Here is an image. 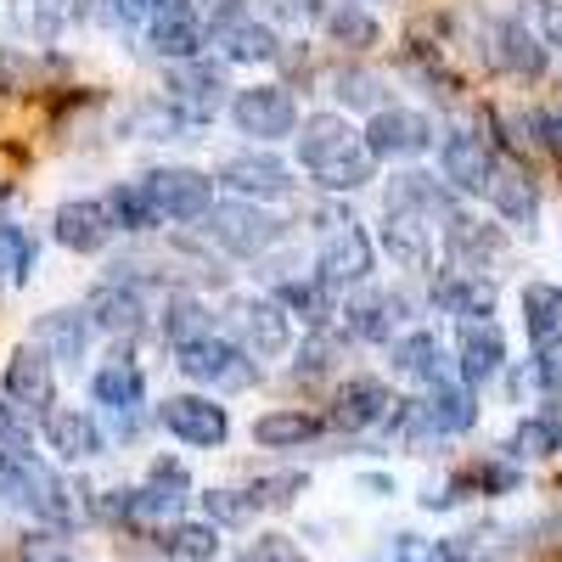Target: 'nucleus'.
I'll list each match as a JSON object with an SVG mask.
<instances>
[{
	"instance_id": "8",
	"label": "nucleus",
	"mask_w": 562,
	"mask_h": 562,
	"mask_svg": "<svg viewBox=\"0 0 562 562\" xmlns=\"http://www.w3.org/2000/svg\"><path fill=\"white\" fill-rule=\"evenodd\" d=\"M366 153L371 158H422L439 140V130H434V119L428 113H416V108H383V113H371V124H366Z\"/></svg>"
},
{
	"instance_id": "21",
	"label": "nucleus",
	"mask_w": 562,
	"mask_h": 562,
	"mask_svg": "<svg viewBox=\"0 0 562 562\" xmlns=\"http://www.w3.org/2000/svg\"><path fill=\"white\" fill-rule=\"evenodd\" d=\"M52 231H57V243H63L68 254H102V248L113 243L119 225H113V214H108L102 198H79V203H63V209H57Z\"/></svg>"
},
{
	"instance_id": "47",
	"label": "nucleus",
	"mask_w": 562,
	"mask_h": 562,
	"mask_svg": "<svg viewBox=\"0 0 562 562\" xmlns=\"http://www.w3.org/2000/svg\"><path fill=\"white\" fill-rule=\"evenodd\" d=\"M0 265H7L12 281H29L34 276V243H29V231L12 225V220H0Z\"/></svg>"
},
{
	"instance_id": "52",
	"label": "nucleus",
	"mask_w": 562,
	"mask_h": 562,
	"mask_svg": "<svg viewBox=\"0 0 562 562\" xmlns=\"http://www.w3.org/2000/svg\"><path fill=\"white\" fill-rule=\"evenodd\" d=\"M535 378H540V394L546 400H562V344L535 349Z\"/></svg>"
},
{
	"instance_id": "2",
	"label": "nucleus",
	"mask_w": 562,
	"mask_h": 562,
	"mask_svg": "<svg viewBox=\"0 0 562 562\" xmlns=\"http://www.w3.org/2000/svg\"><path fill=\"white\" fill-rule=\"evenodd\" d=\"M203 231H209L214 248L237 254V259H259V254H270V248L281 243V220L265 214L259 203H243V198L214 203L209 220H203Z\"/></svg>"
},
{
	"instance_id": "26",
	"label": "nucleus",
	"mask_w": 562,
	"mask_h": 562,
	"mask_svg": "<svg viewBox=\"0 0 562 562\" xmlns=\"http://www.w3.org/2000/svg\"><path fill=\"white\" fill-rule=\"evenodd\" d=\"M85 12H90V0H12V29L45 45V40L68 34L74 23H85Z\"/></svg>"
},
{
	"instance_id": "35",
	"label": "nucleus",
	"mask_w": 562,
	"mask_h": 562,
	"mask_svg": "<svg viewBox=\"0 0 562 562\" xmlns=\"http://www.w3.org/2000/svg\"><path fill=\"white\" fill-rule=\"evenodd\" d=\"M281 310H288L293 321H304L310 333H321L326 321H333V299H326V281L321 276H288V281H276V293H270Z\"/></svg>"
},
{
	"instance_id": "16",
	"label": "nucleus",
	"mask_w": 562,
	"mask_h": 562,
	"mask_svg": "<svg viewBox=\"0 0 562 562\" xmlns=\"http://www.w3.org/2000/svg\"><path fill=\"white\" fill-rule=\"evenodd\" d=\"M225 192H237L243 203H265V198H288L293 192V169L281 164L276 153H237L225 158L220 175H214Z\"/></svg>"
},
{
	"instance_id": "56",
	"label": "nucleus",
	"mask_w": 562,
	"mask_h": 562,
	"mask_svg": "<svg viewBox=\"0 0 562 562\" xmlns=\"http://www.w3.org/2000/svg\"><path fill=\"white\" fill-rule=\"evenodd\" d=\"M0 450H29V439H23V428H18V411L0 400Z\"/></svg>"
},
{
	"instance_id": "23",
	"label": "nucleus",
	"mask_w": 562,
	"mask_h": 562,
	"mask_svg": "<svg viewBox=\"0 0 562 562\" xmlns=\"http://www.w3.org/2000/svg\"><path fill=\"white\" fill-rule=\"evenodd\" d=\"M394 411V394L378 383V378H349L344 389H338V400H333V428H344V434H366V428H383V416Z\"/></svg>"
},
{
	"instance_id": "58",
	"label": "nucleus",
	"mask_w": 562,
	"mask_h": 562,
	"mask_svg": "<svg viewBox=\"0 0 562 562\" xmlns=\"http://www.w3.org/2000/svg\"><path fill=\"white\" fill-rule=\"evenodd\" d=\"M276 12H281V18H299V23L326 18V12H321V0H276Z\"/></svg>"
},
{
	"instance_id": "31",
	"label": "nucleus",
	"mask_w": 562,
	"mask_h": 562,
	"mask_svg": "<svg viewBox=\"0 0 562 562\" xmlns=\"http://www.w3.org/2000/svg\"><path fill=\"white\" fill-rule=\"evenodd\" d=\"M186 490H192L186 467L169 461V456H158V461H153V473H147V484L135 490V518H169V512H180Z\"/></svg>"
},
{
	"instance_id": "13",
	"label": "nucleus",
	"mask_w": 562,
	"mask_h": 562,
	"mask_svg": "<svg viewBox=\"0 0 562 562\" xmlns=\"http://www.w3.org/2000/svg\"><path fill=\"white\" fill-rule=\"evenodd\" d=\"M203 45H209V23L198 18L192 0H169V7L147 23V52L158 63H198L203 57Z\"/></svg>"
},
{
	"instance_id": "41",
	"label": "nucleus",
	"mask_w": 562,
	"mask_h": 562,
	"mask_svg": "<svg viewBox=\"0 0 562 562\" xmlns=\"http://www.w3.org/2000/svg\"><path fill=\"white\" fill-rule=\"evenodd\" d=\"M344 333H333V326H321V333H310L304 338V349H299V360H293V378L299 383H315V378H326V371H338V360H344Z\"/></svg>"
},
{
	"instance_id": "59",
	"label": "nucleus",
	"mask_w": 562,
	"mask_h": 562,
	"mask_svg": "<svg viewBox=\"0 0 562 562\" xmlns=\"http://www.w3.org/2000/svg\"><path fill=\"white\" fill-rule=\"evenodd\" d=\"M344 7H360L366 12V7H400V0H344Z\"/></svg>"
},
{
	"instance_id": "3",
	"label": "nucleus",
	"mask_w": 562,
	"mask_h": 562,
	"mask_svg": "<svg viewBox=\"0 0 562 562\" xmlns=\"http://www.w3.org/2000/svg\"><path fill=\"white\" fill-rule=\"evenodd\" d=\"M371 259H378V248H371V237L360 231V220H349V214L326 220L321 254H315V276L326 281V288H360V281L371 276Z\"/></svg>"
},
{
	"instance_id": "27",
	"label": "nucleus",
	"mask_w": 562,
	"mask_h": 562,
	"mask_svg": "<svg viewBox=\"0 0 562 562\" xmlns=\"http://www.w3.org/2000/svg\"><path fill=\"white\" fill-rule=\"evenodd\" d=\"M490 209L506 220V225H535L540 220V186L529 180V169H518V164H501L495 169V180H490Z\"/></svg>"
},
{
	"instance_id": "30",
	"label": "nucleus",
	"mask_w": 562,
	"mask_h": 562,
	"mask_svg": "<svg viewBox=\"0 0 562 562\" xmlns=\"http://www.w3.org/2000/svg\"><path fill=\"white\" fill-rule=\"evenodd\" d=\"M85 344H90V321L85 310H52V315H40L34 321V349L45 360H85Z\"/></svg>"
},
{
	"instance_id": "45",
	"label": "nucleus",
	"mask_w": 562,
	"mask_h": 562,
	"mask_svg": "<svg viewBox=\"0 0 562 562\" xmlns=\"http://www.w3.org/2000/svg\"><path fill=\"white\" fill-rule=\"evenodd\" d=\"M333 97H338L344 108H371V113H383V79L366 74V68H338V74H333Z\"/></svg>"
},
{
	"instance_id": "55",
	"label": "nucleus",
	"mask_w": 562,
	"mask_h": 562,
	"mask_svg": "<svg viewBox=\"0 0 562 562\" xmlns=\"http://www.w3.org/2000/svg\"><path fill=\"white\" fill-rule=\"evenodd\" d=\"M540 40H546V52H562V0L540 7Z\"/></svg>"
},
{
	"instance_id": "22",
	"label": "nucleus",
	"mask_w": 562,
	"mask_h": 562,
	"mask_svg": "<svg viewBox=\"0 0 562 562\" xmlns=\"http://www.w3.org/2000/svg\"><path fill=\"white\" fill-rule=\"evenodd\" d=\"M293 140H299V164L315 175V169H326L333 158H344L349 147H360V130L344 113H310Z\"/></svg>"
},
{
	"instance_id": "6",
	"label": "nucleus",
	"mask_w": 562,
	"mask_h": 562,
	"mask_svg": "<svg viewBox=\"0 0 562 562\" xmlns=\"http://www.w3.org/2000/svg\"><path fill=\"white\" fill-rule=\"evenodd\" d=\"M225 321H231V338H237L254 360L288 355V344H293V315L276 299H231Z\"/></svg>"
},
{
	"instance_id": "42",
	"label": "nucleus",
	"mask_w": 562,
	"mask_h": 562,
	"mask_svg": "<svg viewBox=\"0 0 562 562\" xmlns=\"http://www.w3.org/2000/svg\"><path fill=\"white\" fill-rule=\"evenodd\" d=\"M371 175H378V158H371L366 140H360V147H349L344 158H333L326 169H315V186H326V192H360Z\"/></svg>"
},
{
	"instance_id": "34",
	"label": "nucleus",
	"mask_w": 562,
	"mask_h": 562,
	"mask_svg": "<svg viewBox=\"0 0 562 562\" xmlns=\"http://www.w3.org/2000/svg\"><path fill=\"white\" fill-rule=\"evenodd\" d=\"M389 360H394L400 378H416L422 389L439 383V378H450V371H445V349H439L434 333H405V338H394V344H389Z\"/></svg>"
},
{
	"instance_id": "15",
	"label": "nucleus",
	"mask_w": 562,
	"mask_h": 562,
	"mask_svg": "<svg viewBox=\"0 0 562 562\" xmlns=\"http://www.w3.org/2000/svg\"><path fill=\"white\" fill-rule=\"evenodd\" d=\"M7 405L18 416H34V422H45L52 405H57V371H52V360H45L34 344H23L7 360Z\"/></svg>"
},
{
	"instance_id": "10",
	"label": "nucleus",
	"mask_w": 562,
	"mask_h": 562,
	"mask_svg": "<svg viewBox=\"0 0 562 562\" xmlns=\"http://www.w3.org/2000/svg\"><path fill=\"white\" fill-rule=\"evenodd\" d=\"M158 422L180 439V445H192V450H220L231 439V416L225 405H214L209 394H169L158 405Z\"/></svg>"
},
{
	"instance_id": "53",
	"label": "nucleus",
	"mask_w": 562,
	"mask_h": 562,
	"mask_svg": "<svg viewBox=\"0 0 562 562\" xmlns=\"http://www.w3.org/2000/svg\"><path fill=\"white\" fill-rule=\"evenodd\" d=\"M164 7H169V0H108L113 23H124V29H135V23H153Z\"/></svg>"
},
{
	"instance_id": "14",
	"label": "nucleus",
	"mask_w": 562,
	"mask_h": 562,
	"mask_svg": "<svg viewBox=\"0 0 562 562\" xmlns=\"http://www.w3.org/2000/svg\"><path fill=\"white\" fill-rule=\"evenodd\" d=\"M484 57H490V68H501L512 79H540L546 63H551L546 40L529 23H518V18H501V23L484 29Z\"/></svg>"
},
{
	"instance_id": "12",
	"label": "nucleus",
	"mask_w": 562,
	"mask_h": 562,
	"mask_svg": "<svg viewBox=\"0 0 562 562\" xmlns=\"http://www.w3.org/2000/svg\"><path fill=\"white\" fill-rule=\"evenodd\" d=\"M225 74L214 68V63H175L169 74H164V102L169 108H180L186 119H192V124H209L220 108H225Z\"/></svg>"
},
{
	"instance_id": "49",
	"label": "nucleus",
	"mask_w": 562,
	"mask_h": 562,
	"mask_svg": "<svg viewBox=\"0 0 562 562\" xmlns=\"http://www.w3.org/2000/svg\"><path fill=\"white\" fill-rule=\"evenodd\" d=\"M293 495H304V473H270V479H254V490H248L254 512L259 506H293Z\"/></svg>"
},
{
	"instance_id": "57",
	"label": "nucleus",
	"mask_w": 562,
	"mask_h": 562,
	"mask_svg": "<svg viewBox=\"0 0 562 562\" xmlns=\"http://www.w3.org/2000/svg\"><path fill=\"white\" fill-rule=\"evenodd\" d=\"M535 124H540V147L562 153V113H535Z\"/></svg>"
},
{
	"instance_id": "39",
	"label": "nucleus",
	"mask_w": 562,
	"mask_h": 562,
	"mask_svg": "<svg viewBox=\"0 0 562 562\" xmlns=\"http://www.w3.org/2000/svg\"><path fill=\"white\" fill-rule=\"evenodd\" d=\"M326 34H333V45H344V52H371V45L383 40V29H378V18L371 12H360V7H326Z\"/></svg>"
},
{
	"instance_id": "50",
	"label": "nucleus",
	"mask_w": 562,
	"mask_h": 562,
	"mask_svg": "<svg viewBox=\"0 0 562 562\" xmlns=\"http://www.w3.org/2000/svg\"><path fill=\"white\" fill-rule=\"evenodd\" d=\"M18 562H90L74 540H57V535H29L18 546Z\"/></svg>"
},
{
	"instance_id": "7",
	"label": "nucleus",
	"mask_w": 562,
	"mask_h": 562,
	"mask_svg": "<svg viewBox=\"0 0 562 562\" xmlns=\"http://www.w3.org/2000/svg\"><path fill=\"white\" fill-rule=\"evenodd\" d=\"M473 422H479V394L461 378H439L416 400V439H456L473 434Z\"/></svg>"
},
{
	"instance_id": "36",
	"label": "nucleus",
	"mask_w": 562,
	"mask_h": 562,
	"mask_svg": "<svg viewBox=\"0 0 562 562\" xmlns=\"http://www.w3.org/2000/svg\"><path fill=\"white\" fill-rule=\"evenodd\" d=\"M524 333H529L535 349L562 344V288H551V281H529L524 288Z\"/></svg>"
},
{
	"instance_id": "29",
	"label": "nucleus",
	"mask_w": 562,
	"mask_h": 562,
	"mask_svg": "<svg viewBox=\"0 0 562 562\" xmlns=\"http://www.w3.org/2000/svg\"><path fill=\"white\" fill-rule=\"evenodd\" d=\"M383 254L394 270H428L434 265V225L416 214H389L383 220Z\"/></svg>"
},
{
	"instance_id": "33",
	"label": "nucleus",
	"mask_w": 562,
	"mask_h": 562,
	"mask_svg": "<svg viewBox=\"0 0 562 562\" xmlns=\"http://www.w3.org/2000/svg\"><path fill=\"white\" fill-rule=\"evenodd\" d=\"M540 405H546V411L524 416L518 434L506 439V456H512V461H540V456L562 450V400H540Z\"/></svg>"
},
{
	"instance_id": "37",
	"label": "nucleus",
	"mask_w": 562,
	"mask_h": 562,
	"mask_svg": "<svg viewBox=\"0 0 562 562\" xmlns=\"http://www.w3.org/2000/svg\"><path fill=\"white\" fill-rule=\"evenodd\" d=\"M198 124L186 119L180 108H169L164 97L158 102H135L130 113H124V135H135V140H186Z\"/></svg>"
},
{
	"instance_id": "44",
	"label": "nucleus",
	"mask_w": 562,
	"mask_h": 562,
	"mask_svg": "<svg viewBox=\"0 0 562 562\" xmlns=\"http://www.w3.org/2000/svg\"><path fill=\"white\" fill-rule=\"evenodd\" d=\"M102 203H108V214H113V225H119V231H153V225H158V214H153L147 192H140V180L113 186V192H108Z\"/></svg>"
},
{
	"instance_id": "54",
	"label": "nucleus",
	"mask_w": 562,
	"mask_h": 562,
	"mask_svg": "<svg viewBox=\"0 0 562 562\" xmlns=\"http://www.w3.org/2000/svg\"><path fill=\"white\" fill-rule=\"evenodd\" d=\"M29 57L23 52H0V97H18V90H29Z\"/></svg>"
},
{
	"instance_id": "25",
	"label": "nucleus",
	"mask_w": 562,
	"mask_h": 562,
	"mask_svg": "<svg viewBox=\"0 0 562 562\" xmlns=\"http://www.w3.org/2000/svg\"><path fill=\"white\" fill-rule=\"evenodd\" d=\"M434 310H445L456 321H490L495 315V281L467 276V270H445L434 281Z\"/></svg>"
},
{
	"instance_id": "43",
	"label": "nucleus",
	"mask_w": 562,
	"mask_h": 562,
	"mask_svg": "<svg viewBox=\"0 0 562 562\" xmlns=\"http://www.w3.org/2000/svg\"><path fill=\"white\" fill-rule=\"evenodd\" d=\"M158 546L169 557H186V562H214L220 557V529L214 524H175V529H164Z\"/></svg>"
},
{
	"instance_id": "17",
	"label": "nucleus",
	"mask_w": 562,
	"mask_h": 562,
	"mask_svg": "<svg viewBox=\"0 0 562 562\" xmlns=\"http://www.w3.org/2000/svg\"><path fill=\"white\" fill-rule=\"evenodd\" d=\"M506 371V338L495 321H461L456 326V378L467 389H479L490 378H501Z\"/></svg>"
},
{
	"instance_id": "18",
	"label": "nucleus",
	"mask_w": 562,
	"mask_h": 562,
	"mask_svg": "<svg viewBox=\"0 0 562 562\" xmlns=\"http://www.w3.org/2000/svg\"><path fill=\"white\" fill-rule=\"evenodd\" d=\"M389 214H416V220H428V225H450L461 209H456V192L439 180V175H422V169H405L389 180Z\"/></svg>"
},
{
	"instance_id": "9",
	"label": "nucleus",
	"mask_w": 562,
	"mask_h": 562,
	"mask_svg": "<svg viewBox=\"0 0 562 562\" xmlns=\"http://www.w3.org/2000/svg\"><path fill=\"white\" fill-rule=\"evenodd\" d=\"M439 169H445V186L450 192H467V198H484L490 180L501 169L490 135H473V130H456L439 140Z\"/></svg>"
},
{
	"instance_id": "46",
	"label": "nucleus",
	"mask_w": 562,
	"mask_h": 562,
	"mask_svg": "<svg viewBox=\"0 0 562 562\" xmlns=\"http://www.w3.org/2000/svg\"><path fill=\"white\" fill-rule=\"evenodd\" d=\"M203 512L214 529H237L254 518V501H248V490H203Z\"/></svg>"
},
{
	"instance_id": "11",
	"label": "nucleus",
	"mask_w": 562,
	"mask_h": 562,
	"mask_svg": "<svg viewBox=\"0 0 562 562\" xmlns=\"http://www.w3.org/2000/svg\"><path fill=\"white\" fill-rule=\"evenodd\" d=\"M85 321L97 326V333L130 344V338L147 333V299H140L135 281L108 276V281H97V288H90V299H85Z\"/></svg>"
},
{
	"instance_id": "51",
	"label": "nucleus",
	"mask_w": 562,
	"mask_h": 562,
	"mask_svg": "<svg viewBox=\"0 0 562 562\" xmlns=\"http://www.w3.org/2000/svg\"><path fill=\"white\" fill-rule=\"evenodd\" d=\"M237 562H310V557H304L288 535H259V540H254V546H248Z\"/></svg>"
},
{
	"instance_id": "32",
	"label": "nucleus",
	"mask_w": 562,
	"mask_h": 562,
	"mask_svg": "<svg viewBox=\"0 0 562 562\" xmlns=\"http://www.w3.org/2000/svg\"><path fill=\"white\" fill-rule=\"evenodd\" d=\"M90 394H97V405H108L113 416H135L140 400H147V378H140L135 360H108L97 378H90Z\"/></svg>"
},
{
	"instance_id": "28",
	"label": "nucleus",
	"mask_w": 562,
	"mask_h": 562,
	"mask_svg": "<svg viewBox=\"0 0 562 562\" xmlns=\"http://www.w3.org/2000/svg\"><path fill=\"white\" fill-rule=\"evenodd\" d=\"M45 445L63 461H97L108 439H102V422L90 411H52L45 416Z\"/></svg>"
},
{
	"instance_id": "38",
	"label": "nucleus",
	"mask_w": 562,
	"mask_h": 562,
	"mask_svg": "<svg viewBox=\"0 0 562 562\" xmlns=\"http://www.w3.org/2000/svg\"><path fill=\"white\" fill-rule=\"evenodd\" d=\"M315 434H321V422L310 411H265L254 422V445H265V450H299Z\"/></svg>"
},
{
	"instance_id": "19",
	"label": "nucleus",
	"mask_w": 562,
	"mask_h": 562,
	"mask_svg": "<svg viewBox=\"0 0 562 562\" xmlns=\"http://www.w3.org/2000/svg\"><path fill=\"white\" fill-rule=\"evenodd\" d=\"M445 254H450V270H467V276H484L501 254H506V237L501 225H484L473 214H456L445 225Z\"/></svg>"
},
{
	"instance_id": "60",
	"label": "nucleus",
	"mask_w": 562,
	"mask_h": 562,
	"mask_svg": "<svg viewBox=\"0 0 562 562\" xmlns=\"http://www.w3.org/2000/svg\"><path fill=\"white\" fill-rule=\"evenodd\" d=\"M0 270H7V265H0Z\"/></svg>"
},
{
	"instance_id": "1",
	"label": "nucleus",
	"mask_w": 562,
	"mask_h": 562,
	"mask_svg": "<svg viewBox=\"0 0 562 562\" xmlns=\"http://www.w3.org/2000/svg\"><path fill=\"white\" fill-rule=\"evenodd\" d=\"M175 366H180L192 383L214 389V394H243V389L259 383V360H254L237 338H220V333L175 349Z\"/></svg>"
},
{
	"instance_id": "24",
	"label": "nucleus",
	"mask_w": 562,
	"mask_h": 562,
	"mask_svg": "<svg viewBox=\"0 0 562 562\" xmlns=\"http://www.w3.org/2000/svg\"><path fill=\"white\" fill-rule=\"evenodd\" d=\"M209 45H214V52H220L225 63H276V57H281L276 29H270V23H259L254 12L220 23V29L209 34Z\"/></svg>"
},
{
	"instance_id": "48",
	"label": "nucleus",
	"mask_w": 562,
	"mask_h": 562,
	"mask_svg": "<svg viewBox=\"0 0 562 562\" xmlns=\"http://www.w3.org/2000/svg\"><path fill=\"white\" fill-rule=\"evenodd\" d=\"M394 562H467V546L461 540H416V535H400L394 540Z\"/></svg>"
},
{
	"instance_id": "20",
	"label": "nucleus",
	"mask_w": 562,
	"mask_h": 562,
	"mask_svg": "<svg viewBox=\"0 0 562 562\" xmlns=\"http://www.w3.org/2000/svg\"><path fill=\"white\" fill-rule=\"evenodd\" d=\"M411 321V304L405 293H355L344 304V338H360V344H394V326Z\"/></svg>"
},
{
	"instance_id": "4",
	"label": "nucleus",
	"mask_w": 562,
	"mask_h": 562,
	"mask_svg": "<svg viewBox=\"0 0 562 562\" xmlns=\"http://www.w3.org/2000/svg\"><path fill=\"white\" fill-rule=\"evenodd\" d=\"M140 192H147L158 225L164 220H175V225L209 220V209H214V175H203V169H153V175H140Z\"/></svg>"
},
{
	"instance_id": "40",
	"label": "nucleus",
	"mask_w": 562,
	"mask_h": 562,
	"mask_svg": "<svg viewBox=\"0 0 562 562\" xmlns=\"http://www.w3.org/2000/svg\"><path fill=\"white\" fill-rule=\"evenodd\" d=\"M198 338H214V315L198 299H169V310H164V344L169 349H186V344H198Z\"/></svg>"
},
{
	"instance_id": "5",
	"label": "nucleus",
	"mask_w": 562,
	"mask_h": 562,
	"mask_svg": "<svg viewBox=\"0 0 562 562\" xmlns=\"http://www.w3.org/2000/svg\"><path fill=\"white\" fill-rule=\"evenodd\" d=\"M231 124L243 135H254L259 147L281 135H299V108H293V90L288 85H248L231 97Z\"/></svg>"
}]
</instances>
